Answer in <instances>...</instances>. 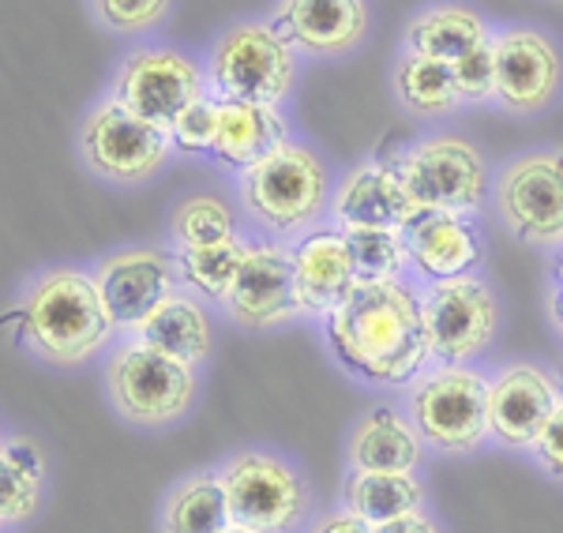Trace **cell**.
<instances>
[{"label":"cell","mask_w":563,"mask_h":533,"mask_svg":"<svg viewBox=\"0 0 563 533\" xmlns=\"http://www.w3.org/2000/svg\"><path fill=\"white\" fill-rule=\"evenodd\" d=\"M563 399L560 379L538 365H511L488 379V432L511 451H533Z\"/></svg>","instance_id":"4fadbf2b"},{"label":"cell","mask_w":563,"mask_h":533,"mask_svg":"<svg viewBox=\"0 0 563 533\" xmlns=\"http://www.w3.org/2000/svg\"><path fill=\"white\" fill-rule=\"evenodd\" d=\"M109 387H113V399L121 406V413L135 424H169L185 418L196 399L192 365L158 354V349L143 346V342L124 346L113 357Z\"/></svg>","instance_id":"9c48e42d"},{"label":"cell","mask_w":563,"mask_h":533,"mask_svg":"<svg viewBox=\"0 0 563 533\" xmlns=\"http://www.w3.org/2000/svg\"><path fill=\"white\" fill-rule=\"evenodd\" d=\"M552 275H556V289H563V248H560V256H556V270H552Z\"/></svg>","instance_id":"f35d334b"},{"label":"cell","mask_w":563,"mask_h":533,"mask_svg":"<svg viewBox=\"0 0 563 533\" xmlns=\"http://www.w3.org/2000/svg\"><path fill=\"white\" fill-rule=\"evenodd\" d=\"M42 496V455L34 444H0V522L31 519Z\"/></svg>","instance_id":"83f0119b"},{"label":"cell","mask_w":563,"mask_h":533,"mask_svg":"<svg viewBox=\"0 0 563 533\" xmlns=\"http://www.w3.org/2000/svg\"><path fill=\"white\" fill-rule=\"evenodd\" d=\"M455 84L462 102H488L496 98V60H493V42L477 45V49L462 53L455 60Z\"/></svg>","instance_id":"1f68e13d"},{"label":"cell","mask_w":563,"mask_h":533,"mask_svg":"<svg viewBox=\"0 0 563 533\" xmlns=\"http://www.w3.org/2000/svg\"><path fill=\"white\" fill-rule=\"evenodd\" d=\"M327 342L346 373L368 384H413L432 360L421 293L402 282H353L327 312Z\"/></svg>","instance_id":"6da1fadb"},{"label":"cell","mask_w":563,"mask_h":533,"mask_svg":"<svg viewBox=\"0 0 563 533\" xmlns=\"http://www.w3.org/2000/svg\"><path fill=\"white\" fill-rule=\"evenodd\" d=\"M421 320L429 349L440 365H466L485 354L496 334V297L477 275L429 282L421 293Z\"/></svg>","instance_id":"ba28073f"},{"label":"cell","mask_w":563,"mask_h":533,"mask_svg":"<svg viewBox=\"0 0 563 533\" xmlns=\"http://www.w3.org/2000/svg\"><path fill=\"white\" fill-rule=\"evenodd\" d=\"M225 304H230L233 320L252 331L278 327V323L294 320L297 312H305L294 282V256L282 245L249 248Z\"/></svg>","instance_id":"9a60e30c"},{"label":"cell","mask_w":563,"mask_h":533,"mask_svg":"<svg viewBox=\"0 0 563 533\" xmlns=\"http://www.w3.org/2000/svg\"><path fill=\"white\" fill-rule=\"evenodd\" d=\"M174 233L180 241V248H207V245H222L233 237V214L230 207L214 196H192L177 207L174 214Z\"/></svg>","instance_id":"4dcf8cb0"},{"label":"cell","mask_w":563,"mask_h":533,"mask_svg":"<svg viewBox=\"0 0 563 533\" xmlns=\"http://www.w3.org/2000/svg\"><path fill=\"white\" fill-rule=\"evenodd\" d=\"M395 90L402 98L406 110L424 113V116H440L451 113L462 102L459 84H455V68L448 60L421 57V53H406L395 68Z\"/></svg>","instance_id":"484cf974"},{"label":"cell","mask_w":563,"mask_h":533,"mask_svg":"<svg viewBox=\"0 0 563 533\" xmlns=\"http://www.w3.org/2000/svg\"><path fill=\"white\" fill-rule=\"evenodd\" d=\"M135 334H140L143 346L185 360V365H196V360H203L211 354V323H207L203 309L177 293L166 297V301L135 327Z\"/></svg>","instance_id":"cb8c5ba5"},{"label":"cell","mask_w":563,"mask_h":533,"mask_svg":"<svg viewBox=\"0 0 563 533\" xmlns=\"http://www.w3.org/2000/svg\"><path fill=\"white\" fill-rule=\"evenodd\" d=\"M84 147L95 169L113 180H147L169 155V132L143 121L121 102H106L87 116Z\"/></svg>","instance_id":"8fae6325"},{"label":"cell","mask_w":563,"mask_h":533,"mask_svg":"<svg viewBox=\"0 0 563 533\" xmlns=\"http://www.w3.org/2000/svg\"><path fill=\"white\" fill-rule=\"evenodd\" d=\"M424 440L417 436L413 421L398 418L379 406L365 413L350 436V469H384V474H413L421 466Z\"/></svg>","instance_id":"44dd1931"},{"label":"cell","mask_w":563,"mask_h":533,"mask_svg":"<svg viewBox=\"0 0 563 533\" xmlns=\"http://www.w3.org/2000/svg\"><path fill=\"white\" fill-rule=\"evenodd\" d=\"M533 455H538V463L544 466V474L563 481V399L556 406V413L549 418V424H544L538 444H533Z\"/></svg>","instance_id":"e575fe53"},{"label":"cell","mask_w":563,"mask_h":533,"mask_svg":"<svg viewBox=\"0 0 563 533\" xmlns=\"http://www.w3.org/2000/svg\"><path fill=\"white\" fill-rule=\"evenodd\" d=\"M297 60L289 42L275 26L241 23L218 42L211 57V87L218 102H263L275 106L289 95Z\"/></svg>","instance_id":"5b68a950"},{"label":"cell","mask_w":563,"mask_h":533,"mask_svg":"<svg viewBox=\"0 0 563 533\" xmlns=\"http://www.w3.org/2000/svg\"><path fill=\"white\" fill-rule=\"evenodd\" d=\"M286 143V124L275 106L263 102H218L214 155L230 166H256Z\"/></svg>","instance_id":"7402d4cb"},{"label":"cell","mask_w":563,"mask_h":533,"mask_svg":"<svg viewBox=\"0 0 563 533\" xmlns=\"http://www.w3.org/2000/svg\"><path fill=\"white\" fill-rule=\"evenodd\" d=\"M316 533H376V526H368V522L353 511H339V514H331V519H323L320 526H316Z\"/></svg>","instance_id":"d590c367"},{"label":"cell","mask_w":563,"mask_h":533,"mask_svg":"<svg viewBox=\"0 0 563 533\" xmlns=\"http://www.w3.org/2000/svg\"><path fill=\"white\" fill-rule=\"evenodd\" d=\"M249 256V245H241L238 237L222 241V245H207V248H180L177 256V275L188 286H196L203 297L225 301L233 282H238V270Z\"/></svg>","instance_id":"f546056e"},{"label":"cell","mask_w":563,"mask_h":533,"mask_svg":"<svg viewBox=\"0 0 563 533\" xmlns=\"http://www.w3.org/2000/svg\"><path fill=\"white\" fill-rule=\"evenodd\" d=\"M410 418L417 436L435 451L466 455L485 444L488 432V376L470 365H440L413 379Z\"/></svg>","instance_id":"3957f363"},{"label":"cell","mask_w":563,"mask_h":533,"mask_svg":"<svg viewBox=\"0 0 563 533\" xmlns=\"http://www.w3.org/2000/svg\"><path fill=\"white\" fill-rule=\"evenodd\" d=\"M556 379H560V391H563V365H560V373H556Z\"/></svg>","instance_id":"60d3db41"},{"label":"cell","mask_w":563,"mask_h":533,"mask_svg":"<svg viewBox=\"0 0 563 533\" xmlns=\"http://www.w3.org/2000/svg\"><path fill=\"white\" fill-rule=\"evenodd\" d=\"M222 533H252V530H244V526H230V530H222Z\"/></svg>","instance_id":"ab89813d"},{"label":"cell","mask_w":563,"mask_h":533,"mask_svg":"<svg viewBox=\"0 0 563 533\" xmlns=\"http://www.w3.org/2000/svg\"><path fill=\"white\" fill-rule=\"evenodd\" d=\"M496 60V102L504 110L530 116L541 113L560 90V53L549 34L533 26H511L493 38Z\"/></svg>","instance_id":"7c38bea8"},{"label":"cell","mask_w":563,"mask_h":533,"mask_svg":"<svg viewBox=\"0 0 563 533\" xmlns=\"http://www.w3.org/2000/svg\"><path fill=\"white\" fill-rule=\"evenodd\" d=\"M376 533H440L432 526V519H424L421 511L406 514V519H395V522H384V526H376Z\"/></svg>","instance_id":"8d00e7d4"},{"label":"cell","mask_w":563,"mask_h":533,"mask_svg":"<svg viewBox=\"0 0 563 533\" xmlns=\"http://www.w3.org/2000/svg\"><path fill=\"white\" fill-rule=\"evenodd\" d=\"M177 264L162 252H121L109 256L95 275L98 297H102L113 327H140L166 297H174Z\"/></svg>","instance_id":"2e32d148"},{"label":"cell","mask_w":563,"mask_h":533,"mask_svg":"<svg viewBox=\"0 0 563 533\" xmlns=\"http://www.w3.org/2000/svg\"><path fill=\"white\" fill-rule=\"evenodd\" d=\"M177 151H211L214 135H218V102L199 95L188 110H180V116L169 124Z\"/></svg>","instance_id":"d6a6232c"},{"label":"cell","mask_w":563,"mask_h":533,"mask_svg":"<svg viewBox=\"0 0 563 533\" xmlns=\"http://www.w3.org/2000/svg\"><path fill=\"white\" fill-rule=\"evenodd\" d=\"M199 98V71L192 60L180 53H135L121 71V87H117V102L132 110L143 121L169 129L180 110H188Z\"/></svg>","instance_id":"5bb4252c"},{"label":"cell","mask_w":563,"mask_h":533,"mask_svg":"<svg viewBox=\"0 0 563 533\" xmlns=\"http://www.w3.org/2000/svg\"><path fill=\"white\" fill-rule=\"evenodd\" d=\"M289 256H294V282L305 312L327 315L357 282L342 233H308Z\"/></svg>","instance_id":"ffe728a7"},{"label":"cell","mask_w":563,"mask_h":533,"mask_svg":"<svg viewBox=\"0 0 563 533\" xmlns=\"http://www.w3.org/2000/svg\"><path fill=\"white\" fill-rule=\"evenodd\" d=\"M485 42H493L488 38V23L466 4L429 8V12L413 15L410 26H406V45H410V53L448 60V65H455L462 53L477 49V45H485Z\"/></svg>","instance_id":"603a6c76"},{"label":"cell","mask_w":563,"mask_h":533,"mask_svg":"<svg viewBox=\"0 0 563 533\" xmlns=\"http://www.w3.org/2000/svg\"><path fill=\"white\" fill-rule=\"evenodd\" d=\"M98 12L117 31H147L166 15L169 0H95Z\"/></svg>","instance_id":"836d02e7"},{"label":"cell","mask_w":563,"mask_h":533,"mask_svg":"<svg viewBox=\"0 0 563 533\" xmlns=\"http://www.w3.org/2000/svg\"><path fill=\"white\" fill-rule=\"evenodd\" d=\"M424 489L413 474H384V469H350L346 481V511L361 514L368 526L406 519L421 511Z\"/></svg>","instance_id":"d4e9b609"},{"label":"cell","mask_w":563,"mask_h":533,"mask_svg":"<svg viewBox=\"0 0 563 533\" xmlns=\"http://www.w3.org/2000/svg\"><path fill=\"white\" fill-rule=\"evenodd\" d=\"M334 219L342 230H410L421 219L417 203L406 192L402 177L387 162H365L342 180L339 196H334Z\"/></svg>","instance_id":"e0dca14e"},{"label":"cell","mask_w":563,"mask_h":533,"mask_svg":"<svg viewBox=\"0 0 563 533\" xmlns=\"http://www.w3.org/2000/svg\"><path fill=\"white\" fill-rule=\"evenodd\" d=\"M225 500H230L233 526L252 533H286L305 519L308 485L294 466L275 455L244 451L222 469Z\"/></svg>","instance_id":"52a82bcc"},{"label":"cell","mask_w":563,"mask_h":533,"mask_svg":"<svg viewBox=\"0 0 563 533\" xmlns=\"http://www.w3.org/2000/svg\"><path fill=\"white\" fill-rule=\"evenodd\" d=\"M556 158H560V169H563V155H556Z\"/></svg>","instance_id":"b9f144b4"},{"label":"cell","mask_w":563,"mask_h":533,"mask_svg":"<svg viewBox=\"0 0 563 533\" xmlns=\"http://www.w3.org/2000/svg\"><path fill=\"white\" fill-rule=\"evenodd\" d=\"M406 192L421 214H470L485 203L488 169L481 151L462 135H432L395 162Z\"/></svg>","instance_id":"277c9868"},{"label":"cell","mask_w":563,"mask_h":533,"mask_svg":"<svg viewBox=\"0 0 563 533\" xmlns=\"http://www.w3.org/2000/svg\"><path fill=\"white\" fill-rule=\"evenodd\" d=\"M552 320H556V327L563 331V289H556V297H552Z\"/></svg>","instance_id":"74e56055"},{"label":"cell","mask_w":563,"mask_h":533,"mask_svg":"<svg viewBox=\"0 0 563 533\" xmlns=\"http://www.w3.org/2000/svg\"><path fill=\"white\" fill-rule=\"evenodd\" d=\"M410 264L417 275H424L429 282H448V278L474 275L481 264V233L466 214L435 211L421 214L410 230Z\"/></svg>","instance_id":"d6986e66"},{"label":"cell","mask_w":563,"mask_h":533,"mask_svg":"<svg viewBox=\"0 0 563 533\" xmlns=\"http://www.w3.org/2000/svg\"><path fill=\"white\" fill-rule=\"evenodd\" d=\"M353 259V278L357 282H398L410 267V241L406 230H342Z\"/></svg>","instance_id":"f1b7e54d"},{"label":"cell","mask_w":563,"mask_h":533,"mask_svg":"<svg viewBox=\"0 0 563 533\" xmlns=\"http://www.w3.org/2000/svg\"><path fill=\"white\" fill-rule=\"evenodd\" d=\"M244 203L271 230H301L327 203V169L308 147L282 143L275 155L244 169Z\"/></svg>","instance_id":"8992f818"},{"label":"cell","mask_w":563,"mask_h":533,"mask_svg":"<svg viewBox=\"0 0 563 533\" xmlns=\"http://www.w3.org/2000/svg\"><path fill=\"white\" fill-rule=\"evenodd\" d=\"M23 327L31 342L57 365H71L95 354L106 342L109 320L102 297H98L95 278L76 275V270H53L26 297Z\"/></svg>","instance_id":"7a4b0ae2"},{"label":"cell","mask_w":563,"mask_h":533,"mask_svg":"<svg viewBox=\"0 0 563 533\" xmlns=\"http://www.w3.org/2000/svg\"><path fill=\"white\" fill-rule=\"evenodd\" d=\"M496 207L526 245H563V169L556 155L515 158L496 180Z\"/></svg>","instance_id":"30bf717a"},{"label":"cell","mask_w":563,"mask_h":533,"mask_svg":"<svg viewBox=\"0 0 563 533\" xmlns=\"http://www.w3.org/2000/svg\"><path fill=\"white\" fill-rule=\"evenodd\" d=\"M230 526H233V514H230V500H225L222 474L188 477L169 496L166 533H222Z\"/></svg>","instance_id":"4316f807"},{"label":"cell","mask_w":563,"mask_h":533,"mask_svg":"<svg viewBox=\"0 0 563 533\" xmlns=\"http://www.w3.org/2000/svg\"><path fill=\"white\" fill-rule=\"evenodd\" d=\"M275 31L308 53H350L368 34L365 0H282Z\"/></svg>","instance_id":"ac0fdd59"}]
</instances>
